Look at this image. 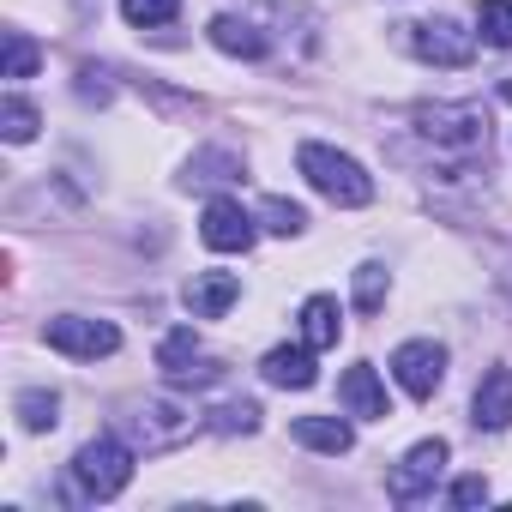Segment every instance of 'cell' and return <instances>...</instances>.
<instances>
[{"mask_svg": "<svg viewBox=\"0 0 512 512\" xmlns=\"http://www.w3.org/2000/svg\"><path fill=\"white\" fill-rule=\"evenodd\" d=\"M199 241L217 253H247L253 247V217L241 211V199H211L199 217Z\"/></svg>", "mask_w": 512, "mask_h": 512, "instance_id": "30bf717a", "label": "cell"}, {"mask_svg": "<svg viewBox=\"0 0 512 512\" xmlns=\"http://www.w3.org/2000/svg\"><path fill=\"white\" fill-rule=\"evenodd\" d=\"M338 398H344V410H350V416H368V422H386V416H392L386 386H380V374H374L368 362H356V368L338 380Z\"/></svg>", "mask_w": 512, "mask_h": 512, "instance_id": "8fae6325", "label": "cell"}, {"mask_svg": "<svg viewBox=\"0 0 512 512\" xmlns=\"http://www.w3.org/2000/svg\"><path fill=\"white\" fill-rule=\"evenodd\" d=\"M476 31H482V43L512 49V0H482V7H476Z\"/></svg>", "mask_w": 512, "mask_h": 512, "instance_id": "ac0fdd59", "label": "cell"}, {"mask_svg": "<svg viewBox=\"0 0 512 512\" xmlns=\"http://www.w3.org/2000/svg\"><path fill=\"white\" fill-rule=\"evenodd\" d=\"M392 374H398V386H404L410 398H434V392H440V380H446V350H440V344H428V338L398 344Z\"/></svg>", "mask_w": 512, "mask_h": 512, "instance_id": "ba28073f", "label": "cell"}, {"mask_svg": "<svg viewBox=\"0 0 512 512\" xmlns=\"http://www.w3.org/2000/svg\"><path fill=\"white\" fill-rule=\"evenodd\" d=\"M260 374H266L272 386H290V392H308V386L320 380V368H314V350H308V344H302V350H290V344H284V350H272V356L260 362Z\"/></svg>", "mask_w": 512, "mask_h": 512, "instance_id": "5bb4252c", "label": "cell"}, {"mask_svg": "<svg viewBox=\"0 0 512 512\" xmlns=\"http://www.w3.org/2000/svg\"><path fill=\"white\" fill-rule=\"evenodd\" d=\"M440 470H446V440H422V446H410L404 464L386 476V494H392L398 506H416L422 494H434Z\"/></svg>", "mask_w": 512, "mask_h": 512, "instance_id": "5b68a950", "label": "cell"}, {"mask_svg": "<svg viewBox=\"0 0 512 512\" xmlns=\"http://www.w3.org/2000/svg\"><path fill=\"white\" fill-rule=\"evenodd\" d=\"M488 500V476H458L452 482V506H482Z\"/></svg>", "mask_w": 512, "mask_h": 512, "instance_id": "484cf974", "label": "cell"}, {"mask_svg": "<svg viewBox=\"0 0 512 512\" xmlns=\"http://www.w3.org/2000/svg\"><path fill=\"white\" fill-rule=\"evenodd\" d=\"M211 43L223 49V55H241V61H260L266 55V37L260 31H253V25H241V19H211Z\"/></svg>", "mask_w": 512, "mask_h": 512, "instance_id": "e0dca14e", "label": "cell"}, {"mask_svg": "<svg viewBox=\"0 0 512 512\" xmlns=\"http://www.w3.org/2000/svg\"><path fill=\"white\" fill-rule=\"evenodd\" d=\"M19 422H25L31 434L55 428V422H61V398H55V392H19Z\"/></svg>", "mask_w": 512, "mask_h": 512, "instance_id": "d6986e66", "label": "cell"}, {"mask_svg": "<svg viewBox=\"0 0 512 512\" xmlns=\"http://www.w3.org/2000/svg\"><path fill=\"white\" fill-rule=\"evenodd\" d=\"M404 31H410V49L434 67H470V55H476V37L452 19H428V25H404Z\"/></svg>", "mask_w": 512, "mask_h": 512, "instance_id": "52a82bcc", "label": "cell"}, {"mask_svg": "<svg viewBox=\"0 0 512 512\" xmlns=\"http://www.w3.org/2000/svg\"><path fill=\"white\" fill-rule=\"evenodd\" d=\"M235 296H241V278H235V272H199V278L187 284V308H193V320H217V314H229Z\"/></svg>", "mask_w": 512, "mask_h": 512, "instance_id": "7c38bea8", "label": "cell"}, {"mask_svg": "<svg viewBox=\"0 0 512 512\" xmlns=\"http://www.w3.org/2000/svg\"><path fill=\"white\" fill-rule=\"evenodd\" d=\"M175 13H181V0H121V19L127 25H145V31L151 25H169Z\"/></svg>", "mask_w": 512, "mask_h": 512, "instance_id": "7402d4cb", "label": "cell"}, {"mask_svg": "<svg viewBox=\"0 0 512 512\" xmlns=\"http://www.w3.org/2000/svg\"><path fill=\"white\" fill-rule=\"evenodd\" d=\"M43 338H49V350L79 356V362H97V356H115V350H121L115 320H79V314L49 320V326H43Z\"/></svg>", "mask_w": 512, "mask_h": 512, "instance_id": "277c9868", "label": "cell"}, {"mask_svg": "<svg viewBox=\"0 0 512 512\" xmlns=\"http://www.w3.org/2000/svg\"><path fill=\"white\" fill-rule=\"evenodd\" d=\"M290 434H296L308 452H332V458L356 446V428H350L344 416H296V428H290Z\"/></svg>", "mask_w": 512, "mask_h": 512, "instance_id": "9a60e30c", "label": "cell"}, {"mask_svg": "<svg viewBox=\"0 0 512 512\" xmlns=\"http://www.w3.org/2000/svg\"><path fill=\"white\" fill-rule=\"evenodd\" d=\"M67 476H73V500H115L133 482V452L121 440H109V434L103 440H85L73 452Z\"/></svg>", "mask_w": 512, "mask_h": 512, "instance_id": "7a4b0ae2", "label": "cell"}, {"mask_svg": "<svg viewBox=\"0 0 512 512\" xmlns=\"http://www.w3.org/2000/svg\"><path fill=\"white\" fill-rule=\"evenodd\" d=\"M338 332H344L338 302H332V296H308V302H302V344H308V350H332Z\"/></svg>", "mask_w": 512, "mask_h": 512, "instance_id": "2e32d148", "label": "cell"}, {"mask_svg": "<svg viewBox=\"0 0 512 512\" xmlns=\"http://www.w3.org/2000/svg\"><path fill=\"white\" fill-rule=\"evenodd\" d=\"M380 302H386V272L380 266H362L356 272V308L362 314H380Z\"/></svg>", "mask_w": 512, "mask_h": 512, "instance_id": "d4e9b609", "label": "cell"}, {"mask_svg": "<svg viewBox=\"0 0 512 512\" xmlns=\"http://www.w3.org/2000/svg\"><path fill=\"white\" fill-rule=\"evenodd\" d=\"M302 223H308L302 205H290V199H266V229H272V235H302Z\"/></svg>", "mask_w": 512, "mask_h": 512, "instance_id": "cb8c5ba5", "label": "cell"}, {"mask_svg": "<svg viewBox=\"0 0 512 512\" xmlns=\"http://www.w3.org/2000/svg\"><path fill=\"white\" fill-rule=\"evenodd\" d=\"M31 73H37V43L25 31H13L7 37V79H31Z\"/></svg>", "mask_w": 512, "mask_h": 512, "instance_id": "603a6c76", "label": "cell"}, {"mask_svg": "<svg viewBox=\"0 0 512 512\" xmlns=\"http://www.w3.org/2000/svg\"><path fill=\"white\" fill-rule=\"evenodd\" d=\"M470 410H476V428H494V434H500V428L512 422V368H488Z\"/></svg>", "mask_w": 512, "mask_h": 512, "instance_id": "4fadbf2b", "label": "cell"}, {"mask_svg": "<svg viewBox=\"0 0 512 512\" xmlns=\"http://www.w3.org/2000/svg\"><path fill=\"white\" fill-rule=\"evenodd\" d=\"M296 163H302V175H308V187L314 193H326L332 205H368L374 199V181L362 175V163L356 157H344V151H332V145H302L296 151Z\"/></svg>", "mask_w": 512, "mask_h": 512, "instance_id": "3957f363", "label": "cell"}, {"mask_svg": "<svg viewBox=\"0 0 512 512\" xmlns=\"http://www.w3.org/2000/svg\"><path fill=\"white\" fill-rule=\"evenodd\" d=\"M211 428H217V434H253V428H260V404H253V398L217 404V410H211Z\"/></svg>", "mask_w": 512, "mask_h": 512, "instance_id": "44dd1931", "label": "cell"}, {"mask_svg": "<svg viewBox=\"0 0 512 512\" xmlns=\"http://www.w3.org/2000/svg\"><path fill=\"white\" fill-rule=\"evenodd\" d=\"M416 133L446 157V163H470L488 151V109L482 103H428L416 109Z\"/></svg>", "mask_w": 512, "mask_h": 512, "instance_id": "6da1fadb", "label": "cell"}, {"mask_svg": "<svg viewBox=\"0 0 512 512\" xmlns=\"http://www.w3.org/2000/svg\"><path fill=\"white\" fill-rule=\"evenodd\" d=\"M500 97H506V103H512V79H506V85H500Z\"/></svg>", "mask_w": 512, "mask_h": 512, "instance_id": "4316f807", "label": "cell"}, {"mask_svg": "<svg viewBox=\"0 0 512 512\" xmlns=\"http://www.w3.org/2000/svg\"><path fill=\"white\" fill-rule=\"evenodd\" d=\"M157 368H163V380L169 386H211L223 368L199 350V338H193V326H181V332H169L163 344H157Z\"/></svg>", "mask_w": 512, "mask_h": 512, "instance_id": "8992f818", "label": "cell"}, {"mask_svg": "<svg viewBox=\"0 0 512 512\" xmlns=\"http://www.w3.org/2000/svg\"><path fill=\"white\" fill-rule=\"evenodd\" d=\"M0 133H7L13 145H31L37 139V109L25 97H7V103H0Z\"/></svg>", "mask_w": 512, "mask_h": 512, "instance_id": "ffe728a7", "label": "cell"}, {"mask_svg": "<svg viewBox=\"0 0 512 512\" xmlns=\"http://www.w3.org/2000/svg\"><path fill=\"white\" fill-rule=\"evenodd\" d=\"M127 434H133V446H145V452H169V446H181V440L193 434V416L175 410V404H139V410L127 416Z\"/></svg>", "mask_w": 512, "mask_h": 512, "instance_id": "9c48e42d", "label": "cell"}]
</instances>
